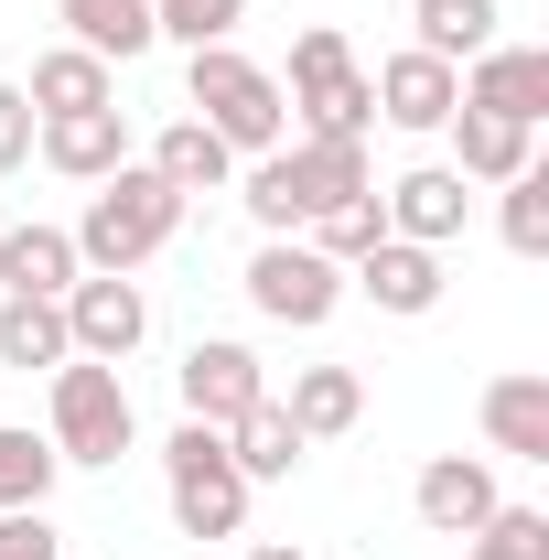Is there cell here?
<instances>
[{
	"label": "cell",
	"mask_w": 549,
	"mask_h": 560,
	"mask_svg": "<svg viewBox=\"0 0 549 560\" xmlns=\"http://www.w3.org/2000/svg\"><path fill=\"white\" fill-rule=\"evenodd\" d=\"M248 215L270 226V237H302L313 215L355 206V195H377V173H366V140H280V151H259L248 162Z\"/></svg>",
	"instance_id": "cell-1"
},
{
	"label": "cell",
	"mask_w": 549,
	"mask_h": 560,
	"mask_svg": "<svg viewBox=\"0 0 549 560\" xmlns=\"http://www.w3.org/2000/svg\"><path fill=\"white\" fill-rule=\"evenodd\" d=\"M173 226H184V195L151 173V162H119L108 184H86V215H75V259L86 270H140V259H162L173 248Z\"/></svg>",
	"instance_id": "cell-2"
},
{
	"label": "cell",
	"mask_w": 549,
	"mask_h": 560,
	"mask_svg": "<svg viewBox=\"0 0 549 560\" xmlns=\"http://www.w3.org/2000/svg\"><path fill=\"white\" fill-rule=\"evenodd\" d=\"M184 108H195L226 151H248V162L291 140V97H280V75L248 66L237 44H195V55H184Z\"/></svg>",
	"instance_id": "cell-3"
},
{
	"label": "cell",
	"mask_w": 549,
	"mask_h": 560,
	"mask_svg": "<svg viewBox=\"0 0 549 560\" xmlns=\"http://www.w3.org/2000/svg\"><path fill=\"white\" fill-rule=\"evenodd\" d=\"M291 119H302V140H366L377 130V86H366V66H355V44H344L335 22H302L291 33Z\"/></svg>",
	"instance_id": "cell-4"
},
{
	"label": "cell",
	"mask_w": 549,
	"mask_h": 560,
	"mask_svg": "<svg viewBox=\"0 0 549 560\" xmlns=\"http://www.w3.org/2000/svg\"><path fill=\"white\" fill-rule=\"evenodd\" d=\"M162 495H173V528L184 539H237L248 528V475L226 464V431H206V420H184L173 442H162Z\"/></svg>",
	"instance_id": "cell-5"
},
{
	"label": "cell",
	"mask_w": 549,
	"mask_h": 560,
	"mask_svg": "<svg viewBox=\"0 0 549 560\" xmlns=\"http://www.w3.org/2000/svg\"><path fill=\"white\" fill-rule=\"evenodd\" d=\"M130 431H140L130 377H119V366H97V355H66V366H55V431H44V442H55V464H86V475H97V464H119V453H130Z\"/></svg>",
	"instance_id": "cell-6"
},
{
	"label": "cell",
	"mask_w": 549,
	"mask_h": 560,
	"mask_svg": "<svg viewBox=\"0 0 549 560\" xmlns=\"http://www.w3.org/2000/svg\"><path fill=\"white\" fill-rule=\"evenodd\" d=\"M248 302H259L270 324H291V335H313V324H335L344 270L324 259V248H302V237H270V248L248 259Z\"/></svg>",
	"instance_id": "cell-7"
},
{
	"label": "cell",
	"mask_w": 549,
	"mask_h": 560,
	"mask_svg": "<svg viewBox=\"0 0 549 560\" xmlns=\"http://www.w3.org/2000/svg\"><path fill=\"white\" fill-rule=\"evenodd\" d=\"M173 388H184V420L226 431V420H248L259 399H270V366H259V355L237 346V335H206V346H184Z\"/></svg>",
	"instance_id": "cell-8"
},
{
	"label": "cell",
	"mask_w": 549,
	"mask_h": 560,
	"mask_svg": "<svg viewBox=\"0 0 549 560\" xmlns=\"http://www.w3.org/2000/svg\"><path fill=\"white\" fill-rule=\"evenodd\" d=\"M140 335H151L140 280L130 270H75V291H66V346L97 355V366H119V355H140Z\"/></svg>",
	"instance_id": "cell-9"
},
{
	"label": "cell",
	"mask_w": 549,
	"mask_h": 560,
	"mask_svg": "<svg viewBox=\"0 0 549 560\" xmlns=\"http://www.w3.org/2000/svg\"><path fill=\"white\" fill-rule=\"evenodd\" d=\"M410 506H420V528H431V539H475L484 517L506 506V486H495V464H484V453H431V464H420V486H410Z\"/></svg>",
	"instance_id": "cell-10"
},
{
	"label": "cell",
	"mask_w": 549,
	"mask_h": 560,
	"mask_svg": "<svg viewBox=\"0 0 549 560\" xmlns=\"http://www.w3.org/2000/svg\"><path fill=\"white\" fill-rule=\"evenodd\" d=\"M453 75H464V108H484V119H517V130L549 119V44H484Z\"/></svg>",
	"instance_id": "cell-11"
},
{
	"label": "cell",
	"mask_w": 549,
	"mask_h": 560,
	"mask_svg": "<svg viewBox=\"0 0 549 560\" xmlns=\"http://www.w3.org/2000/svg\"><path fill=\"white\" fill-rule=\"evenodd\" d=\"M377 206H388V237H410V248H453L464 215H475V184H464L453 162H420V173H399Z\"/></svg>",
	"instance_id": "cell-12"
},
{
	"label": "cell",
	"mask_w": 549,
	"mask_h": 560,
	"mask_svg": "<svg viewBox=\"0 0 549 560\" xmlns=\"http://www.w3.org/2000/svg\"><path fill=\"white\" fill-rule=\"evenodd\" d=\"M344 291H366L377 313H399V324H420V313H442V248H410V237H377L355 270H344Z\"/></svg>",
	"instance_id": "cell-13"
},
{
	"label": "cell",
	"mask_w": 549,
	"mask_h": 560,
	"mask_svg": "<svg viewBox=\"0 0 549 560\" xmlns=\"http://www.w3.org/2000/svg\"><path fill=\"white\" fill-rule=\"evenodd\" d=\"M366 86H377V119H388V130H442V119L464 108V75L442 66V55H420V44H410V55H388Z\"/></svg>",
	"instance_id": "cell-14"
},
{
	"label": "cell",
	"mask_w": 549,
	"mask_h": 560,
	"mask_svg": "<svg viewBox=\"0 0 549 560\" xmlns=\"http://www.w3.org/2000/svg\"><path fill=\"white\" fill-rule=\"evenodd\" d=\"M33 162H55L66 184H108L130 162V119L119 108H75V119H44L33 130Z\"/></svg>",
	"instance_id": "cell-15"
},
{
	"label": "cell",
	"mask_w": 549,
	"mask_h": 560,
	"mask_svg": "<svg viewBox=\"0 0 549 560\" xmlns=\"http://www.w3.org/2000/svg\"><path fill=\"white\" fill-rule=\"evenodd\" d=\"M270 399L291 410L302 442H335V431L366 420V377H355V366H291V388H270Z\"/></svg>",
	"instance_id": "cell-16"
},
{
	"label": "cell",
	"mask_w": 549,
	"mask_h": 560,
	"mask_svg": "<svg viewBox=\"0 0 549 560\" xmlns=\"http://www.w3.org/2000/svg\"><path fill=\"white\" fill-rule=\"evenodd\" d=\"M484 442H495L506 464H549V377L539 366H517V377L484 388Z\"/></svg>",
	"instance_id": "cell-17"
},
{
	"label": "cell",
	"mask_w": 549,
	"mask_h": 560,
	"mask_svg": "<svg viewBox=\"0 0 549 560\" xmlns=\"http://www.w3.org/2000/svg\"><path fill=\"white\" fill-rule=\"evenodd\" d=\"M33 119H75V108H119V66H97L86 44H55V55H33Z\"/></svg>",
	"instance_id": "cell-18"
},
{
	"label": "cell",
	"mask_w": 549,
	"mask_h": 560,
	"mask_svg": "<svg viewBox=\"0 0 549 560\" xmlns=\"http://www.w3.org/2000/svg\"><path fill=\"white\" fill-rule=\"evenodd\" d=\"M442 130H453V173H464V184H517V173L539 162V130H517V119H484V108H453Z\"/></svg>",
	"instance_id": "cell-19"
},
{
	"label": "cell",
	"mask_w": 549,
	"mask_h": 560,
	"mask_svg": "<svg viewBox=\"0 0 549 560\" xmlns=\"http://www.w3.org/2000/svg\"><path fill=\"white\" fill-rule=\"evenodd\" d=\"M151 173H162V184H173V195H184V206H195V195H226V184H237V151H226V140H215L206 119H195V108H184V119H173V130L151 140Z\"/></svg>",
	"instance_id": "cell-20"
},
{
	"label": "cell",
	"mask_w": 549,
	"mask_h": 560,
	"mask_svg": "<svg viewBox=\"0 0 549 560\" xmlns=\"http://www.w3.org/2000/svg\"><path fill=\"white\" fill-rule=\"evenodd\" d=\"M75 270H86V259H75L66 226H44V215H33V226H0V291H44V302H66Z\"/></svg>",
	"instance_id": "cell-21"
},
{
	"label": "cell",
	"mask_w": 549,
	"mask_h": 560,
	"mask_svg": "<svg viewBox=\"0 0 549 560\" xmlns=\"http://www.w3.org/2000/svg\"><path fill=\"white\" fill-rule=\"evenodd\" d=\"M66 302H44V291H0V366H11V377H33V366H44V377H55V366H66Z\"/></svg>",
	"instance_id": "cell-22"
},
{
	"label": "cell",
	"mask_w": 549,
	"mask_h": 560,
	"mask_svg": "<svg viewBox=\"0 0 549 560\" xmlns=\"http://www.w3.org/2000/svg\"><path fill=\"white\" fill-rule=\"evenodd\" d=\"M55 22H66V44H86L97 66H130V55L162 44L151 33V0H55Z\"/></svg>",
	"instance_id": "cell-23"
},
{
	"label": "cell",
	"mask_w": 549,
	"mask_h": 560,
	"mask_svg": "<svg viewBox=\"0 0 549 560\" xmlns=\"http://www.w3.org/2000/svg\"><path fill=\"white\" fill-rule=\"evenodd\" d=\"M302 453H313V442L291 431V410H280V399H259L248 420H226V464H237L248 486H291V475H302Z\"/></svg>",
	"instance_id": "cell-24"
},
{
	"label": "cell",
	"mask_w": 549,
	"mask_h": 560,
	"mask_svg": "<svg viewBox=\"0 0 549 560\" xmlns=\"http://www.w3.org/2000/svg\"><path fill=\"white\" fill-rule=\"evenodd\" d=\"M495 22H506V0H410V44L442 66H475L495 44Z\"/></svg>",
	"instance_id": "cell-25"
},
{
	"label": "cell",
	"mask_w": 549,
	"mask_h": 560,
	"mask_svg": "<svg viewBox=\"0 0 549 560\" xmlns=\"http://www.w3.org/2000/svg\"><path fill=\"white\" fill-rule=\"evenodd\" d=\"M55 475H66V464H55V442H44V431H22V420H0V517H11V506H44Z\"/></svg>",
	"instance_id": "cell-26"
},
{
	"label": "cell",
	"mask_w": 549,
	"mask_h": 560,
	"mask_svg": "<svg viewBox=\"0 0 549 560\" xmlns=\"http://www.w3.org/2000/svg\"><path fill=\"white\" fill-rule=\"evenodd\" d=\"M377 237H388V206H377V195H355V206H335V215H313V226H302V248H324L335 270H355Z\"/></svg>",
	"instance_id": "cell-27"
},
{
	"label": "cell",
	"mask_w": 549,
	"mask_h": 560,
	"mask_svg": "<svg viewBox=\"0 0 549 560\" xmlns=\"http://www.w3.org/2000/svg\"><path fill=\"white\" fill-rule=\"evenodd\" d=\"M237 22H248V0H151V33L162 44H237Z\"/></svg>",
	"instance_id": "cell-28"
},
{
	"label": "cell",
	"mask_w": 549,
	"mask_h": 560,
	"mask_svg": "<svg viewBox=\"0 0 549 560\" xmlns=\"http://www.w3.org/2000/svg\"><path fill=\"white\" fill-rule=\"evenodd\" d=\"M495 195H506V206H495L506 248H517V259H549V173L528 162V173H517V184H495Z\"/></svg>",
	"instance_id": "cell-29"
},
{
	"label": "cell",
	"mask_w": 549,
	"mask_h": 560,
	"mask_svg": "<svg viewBox=\"0 0 549 560\" xmlns=\"http://www.w3.org/2000/svg\"><path fill=\"white\" fill-rule=\"evenodd\" d=\"M464 560H549V517L539 506H495L475 539H464Z\"/></svg>",
	"instance_id": "cell-30"
},
{
	"label": "cell",
	"mask_w": 549,
	"mask_h": 560,
	"mask_svg": "<svg viewBox=\"0 0 549 560\" xmlns=\"http://www.w3.org/2000/svg\"><path fill=\"white\" fill-rule=\"evenodd\" d=\"M0 560H66L55 517H44V506H11V517H0Z\"/></svg>",
	"instance_id": "cell-31"
},
{
	"label": "cell",
	"mask_w": 549,
	"mask_h": 560,
	"mask_svg": "<svg viewBox=\"0 0 549 560\" xmlns=\"http://www.w3.org/2000/svg\"><path fill=\"white\" fill-rule=\"evenodd\" d=\"M33 130H44V119H33V97L0 75V173H22V162H33Z\"/></svg>",
	"instance_id": "cell-32"
},
{
	"label": "cell",
	"mask_w": 549,
	"mask_h": 560,
	"mask_svg": "<svg viewBox=\"0 0 549 560\" xmlns=\"http://www.w3.org/2000/svg\"><path fill=\"white\" fill-rule=\"evenodd\" d=\"M248 560H313V550H291V539H259V550H248Z\"/></svg>",
	"instance_id": "cell-33"
}]
</instances>
